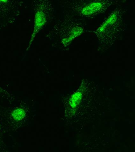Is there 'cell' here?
Here are the masks:
<instances>
[{
	"label": "cell",
	"mask_w": 135,
	"mask_h": 152,
	"mask_svg": "<svg viewBox=\"0 0 135 152\" xmlns=\"http://www.w3.org/2000/svg\"><path fill=\"white\" fill-rule=\"evenodd\" d=\"M3 129H2V128L1 124V118H0V148H1L2 146L3 145Z\"/></svg>",
	"instance_id": "3957f363"
},
{
	"label": "cell",
	"mask_w": 135,
	"mask_h": 152,
	"mask_svg": "<svg viewBox=\"0 0 135 152\" xmlns=\"http://www.w3.org/2000/svg\"><path fill=\"white\" fill-rule=\"evenodd\" d=\"M8 0H0V2H7Z\"/></svg>",
	"instance_id": "5b68a950"
},
{
	"label": "cell",
	"mask_w": 135,
	"mask_h": 152,
	"mask_svg": "<svg viewBox=\"0 0 135 152\" xmlns=\"http://www.w3.org/2000/svg\"><path fill=\"white\" fill-rule=\"evenodd\" d=\"M80 95H81L80 94H77L74 95V96H73V98H72V102H75L74 104H76L77 102H79V99H80Z\"/></svg>",
	"instance_id": "277c9868"
},
{
	"label": "cell",
	"mask_w": 135,
	"mask_h": 152,
	"mask_svg": "<svg viewBox=\"0 0 135 152\" xmlns=\"http://www.w3.org/2000/svg\"><path fill=\"white\" fill-rule=\"evenodd\" d=\"M28 114V110L26 107H18L10 110L9 114L8 121L10 124H14L13 127H20V124H22L25 121Z\"/></svg>",
	"instance_id": "6da1fadb"
},
{
	"label": "cell",
	"mask_w": 135,
	"mask_h": 152,
	"mask_svg": "<svg viewBox=\"0 0 135 152\" xmlns=\"http://www.w3.org/2000/svg\"><path fill=\"white\" fill-rule=\"evenodd\" d=\"M45 15L42 12L38 11L36 13L35 16V27H34V30L33 32V35H32L31 40L30 42H32L34 40L35 35L38 32V31L41 29V27L43 26L45 23Z\"/></svg>",
	"instance_id": "7a4b0ae2"
}]
</instances>
